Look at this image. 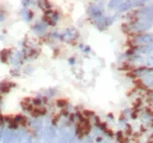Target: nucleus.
<instances>
[{
  "instance_id": "1",
  "label": "nucleus",
  "mask_w": 153,
  "mask_h": 143,
  "mask_svg": "<svg viewBox=\"0 0 153 143\" xmlns=\"http://www.w3.org/2000/svg\"><path fill=\"white\" fill-rule=\"evenodd\" d=\"M153 45V33H140L133 35L131 46H148Z\"/></svg>"
},
{
  "instance_id": "2",
  "label": "nucleus",
  "mask_w": 153,
  "mask_h": 143,
  "mask_svg": "<svg viewBox=\"0 0 153 143\" xmlns=\"http://www.w3.org/2000/svg\"><path fill=\"white\" fill-rule=\"evenodd\" d=\"M141 122L147 127H153V113L148 109H142L139 113Z\"/></svg>"
},
{
  "instance_id": "3",
  "label": "nucleus",
  "mask_w": 153,
  "mask_h": 143,
  "mask_svg": "<svg viewBox=\"0 0 153 143\" xmlns=\"http://www.w3.org/2000/svg\"><path fill=\"white\" fill-rule=\"evenodd\" d=\"M153 73V67H147V66H141V67L135 68L133 70V74L135 78H143Z\"/></svg>"
},
{
  "instance_id": "4",
  "label": "nucleus",
  "mask_w": 153,
  "mask_h": 143,
  "mask_svg": "<svg viewBox=\"0 0 153 143\" xmlns=\"http://www.w3.org/2000/svg\"><path fill=\"white\" fill-rule=\"evenodd\" d=\"M133 10V1H120V4L117 8L118 12H129Z\"/></svg>"
}]
</instances>
